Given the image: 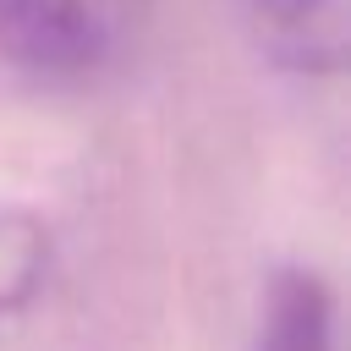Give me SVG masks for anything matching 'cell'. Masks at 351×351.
<instances>
[{
	"label": "cell",
	"instance_id": "obj_3",
	"mask_svg": "<svg viewBox=\"0 0 351 351\" xmlns=\"http://www.w3.org/2000/svg\"><path fill=\"white\" fill-rule=\"evenodd\" d=\"M258 351H335V302L313 269L274 274Z\"/></svg>",
	"mask_w": 351,
	"mask_h": 351
},
{
	"label": "cell",
	"instance_id": "obj_1",
	"mask_svg": "<svg viewBox=\"0 0 351 351\" xmlns=\"http://www.w3.org/2000/svg\"><path fill=\"white\" fill-rule=\"evenodd\" d=\"M110 33L93 0H0V55L33 77H82Z\"/></svg>",
	"mask_w": 351,
	"mask_h": 351
},
{
	"label": "cell",
	"instance_id": "obj_2",
	"mask_svg": "<svg viewBox=\"0 0 351 351\" xmlns=\"http://www.w3.org/2000/svg\"><path fill=\"white\" fill-rule=\"evenodd\" d=\"M252 5V33L258 44L302 71V77H329L340 71L346 55V0H247Z\"/></svg>",
	"mask_w": 351,
	"mask_h": 351
}]
</instances>
